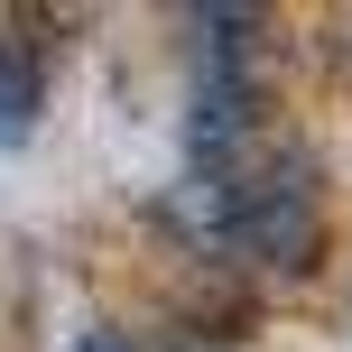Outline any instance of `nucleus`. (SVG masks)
I'll use <instances>...</instances> for the list:
<instances>
[{
  "label": "nucleus",
  "mask_w": 352,
  "mask_h": 352,
  "mask_svg": "<svg viewBox=\"0 0 352 352\" xmlns=\"http://www.w3.org/2000/svg\"><path fill=\"white\" fill-rule=\"evenodd\" d=\"M195 195H204V232L223 250H241V260L260 269H287V278H306L316 269V186H306V167H269V158H223V167H195Z\"/></svg>",
  "instance_id": "nucleus-1"
},
{
  "label": "nucleus",
  "mask_w": 352,
  "mask_h": 352,
  "mask_svg": "<svg viewBox=\"0 0 352 352\" xmlns=\"http://www.w3.org/2000/svg\"><path fill=\"white\" fill-rule=\"evenodd\" d=\"M37 102H47V47L28 37L19 10H0V148L37 130Z\"/></svg>",
  "instance_id": "nucleus-2"
},
{
  "label": "nucleus",
  "mask_w": 352,
  "mask_h": 352,
  "mask_svg": "<svg viewBox=\"0 0 352 352\" xmlns=\"http://www.w3.org/2000/svg\"><path fill=\"white\" fill-rule=\"evenodd\" d=\"M74 352H158V343H148V334H121V324H93Z\"/></svg>",
  "instance_id": "nucleus-3"
}]
</instances>
